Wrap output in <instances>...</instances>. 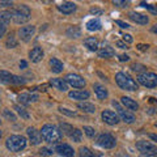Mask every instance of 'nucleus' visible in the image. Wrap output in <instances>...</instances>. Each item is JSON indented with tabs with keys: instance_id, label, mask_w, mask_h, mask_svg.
Segmentation results:
<instances>
[{
	"instance_id": "c85d7f7f",
	"label": "nucleus",
	"mask_w": 157,
	"mask_h": 157,
	"mask_svg": "<svg viewBox=\"0 0 157 157\" xmlns=\"http://www.w3.org/2000/svg\"><path fill=\"white\" fill-rule=\"evenodd\" d=\"M66 34H67V37H70V38H78L81 36V30L78 26H70L66 30Z\"/></svg>"
},
{
	"instance_id": "5701e85b",
	"label": "nucleus",
	"mask_w": 157,
	"mask_h": 157,
	"mask_svg": "<svg viewBox=\"0 0 157 157\" xmlns=\"http://www.w3.org/2000/svg\"><path fill=\"white\" fill-rule=\"evenodd\" d=\"M93 89H94V93L98 100H105V98L109 96V92H107V89L105 86H102L100 84H94L93 85Z\"/></svg>"
},
{
	"instance_id": "b1692460",
	"label": "nucleus",
	"mask_w": 157,
	"mask_h": 157,
	"mask_svg": "<svg viewBox=\"0 0 157 157\" xmlns=\"http://www.w3.org/2000/svg\"><path fill=\"white\" fill-rule=\"evenodd\" d=\"M50 67H51V71L54 73H60L63 70H64V66H63V63L59 60L56 58H51L50 59Z\"/></svg>"
},
{
	"instance_id": "72a5a7b5",
	"label": "nucleus",
	"mask_w": 157,
	"mask_h": 157,
	"mask_svg": "<svg viewBox=\"0 0 157 157\" xmlns=\"http://www.w3.org/2000/svg\"><path fill=\"white\" fill-rule=\"evenodd\" d=\"M58 110L60 111L62 114L67 115V117H76V115H77L73 110H70V109H67V107H63V106H59V109H58Z\"/></svg>"
},
{
	"instance_id": "39448f33",
	"label": "nucleus",
	"mask_w": 157,
	"mask_h": 157,
	"mask_svg": "<svg viewBox=\"0 0 157 157\" xmlns=\"http://www.w3.org/2000/svg\"><path fill=\"white\" fill-rule=\"evenodd\" d=\"M113 104V106L115 107V110H117V114H118V117L121 118L122 121L124 122V123H128V124H131V123H134V122L136 121V118H135V115L132 114V113H130L128 110H126L123 106H122L119 102L118 101H113L111 102Z\"/></svg>"
},
{
	"instance_id": "a878e982",
	"label": "nucleus",
	"mask_w": 157,
	"mask_h": 157,
	"mask_svg": "<svg viewBox=\"0 0 157 157\" xmlns=\"http://www.w3.org/2000/svg\"><path fill=\"white\" fill-rule=\"evenodd\" d=\"M114 55H115V51H114V48L110 47V46H106L98 51V56L102 58V59H110Z\"/></svg>"
},
{
	"instance_id": "f257e3e1",
	"label": "nucleus",
	"mask_w": 157,
	"mask_h": 157,
	"mask_svg": "<svg viewBox=\"0 0 157 157\" xmlns=\"http://www.w3.org/2000/svg\"><path fill=\"white\" fill-rule=\"evenodd\" d=\"M115 82L121 89L127 90V92H135L139 89L137 82L126 72H118L115 75Z\"/></svg>"
},
{
	"instance_id": "09e8293b",
	"label": "nucleus",
	"mask_w": 157,
	"mask_h": 157,
	"mask_svg": "<svg viewBox=\"0 0 157 157\" xmlns=\"http://www.w3.org/2000/svg\"><path fill=\"white\" fill-rule=\"evenodd\" d=\"M26 67H28V63H26L25 60H21V62H20V68H21V70H25Z\"/></svg>"
},
{
	"instance_id": "8fccbe9b",
	"label": "nucleus",
	"mask_w": 157,
	"mask_h": 157,
	"mask_svg": "<svg viewBox=\"0 0 157 157\" xmlns=\"http://www.w3.org/2000/svg\"><path fill=\"white\" fill-rule=\"evenodd\" d=\"M151 32H152V33H155V34H157V24L151 28Z\"/></svg>"
},
{
	"instance_id": "6e6d98bb",
	"label": "nucleus",
	"mask_w": 157,
	"mask_h": 157,
	"mask_svg": "<svg viewBox=\"0 0 157 157\" xmlns=\"http://www.w3.org/2000/svg\"><path fill=\"white\" fill-rule=\"evenodd\" d=\"M2 135H3V134H2V131H0V139H2Z\"/></svg>"
},
{
	"instance_id": "9b49d317",
	"label": "nucleus",
	"mask_w": 157,
	"mask_h": 157,
	"mask_svg": "<svg viewBox=\"0 0 157 157\" xmlns=\"http://www.w3.org/2000/svg\"><path fill=\"white\" fill-rule=\"evenodd\" d=\"M64 80L68 85H71L73 88H84L86 84L84 78L80 75H77V73H68V75H66Z\"/></svg>"
},
{
	"instance_id": "2eb2a0df",
	"label": "nucleus",
	"mask_w": 157,
	"mask_h": 157,
	"mask_svg": "<svg viewBox=\"0 0 157 157\" xmlns=\"http://www.w3.org/2000/svg\"><path fill=\"white\" fill-rule=\"evenodd\" d=\"M54 151L63 157H73L75 156V151H73L72 147L68 145V144H56Z\"/></svg>"
},
{
	"instance_id": "a211bd4d",
	"label": "nucleus",
	"mask_w": 157,
	"mask_h": 157,
	"mask_svg": "<svg viewBox=\"0 0 157 157\" xmlns=\"http://www.w3.org/2000/svg\"><path fill=\"white\" fill-rule=\"evenodd\" d=\"M121 102H122V105H123L127 110H131V111H137V109H139V104L135 101V100H132L131 97H122L121 98Z\"/></svg>"
},
{
	"instance_id": "37998d69",
	"label": "nucleus",
	"mask_w": 157,
	"mask_h": 157,
	"mask_svg": "<svg viewBox=\"0 0 157 157\" xmlns=\"http://www.w3.org/2000/svg\"><path fill=\"white\" fill-rule=\"evenodd\" d=\"M6 30H7L6 25H4V24H2V22H0V37H3L4 34H6Z\"/></svg>"
},
{
	"instance_id": "79ce46f5",
	"label": "nucleus",
	"mask_w": 157,
	"mask_h": 157,
	"mask_svg": "<svg viewBox=\"0 0 157 157\" xmlns=\"http://www.w3.org/2000/svg\"><path fill=\"white\" fill-rule=\"evenodd\" d=\"M117 46L122 48V50H124V48H130L128 46H127V43H124L123 41H117Z\"/></svg>"
},
{
	"instance_id": "dca6fc26",
	"label": "nucleus",
	"mask_w": 157,
	"mask_h": 157,
	"mask_svg": "<svg viewBox=\"0 0 157 157\" xmlns=\"http://www.w3.org/2000/svg\"><path fill=\"white\" fill-rule=\"evenodd\" d=\"M76 4L72 3V2H63L58 6V11L62 12L63 14H71L76 11Z\"/></svg>"
},
{
	"instance_id": "4d7b16f0",
	"label": "nucleus",
	"mask_w": 157,
	"mask_h": 157,
	"mask_svg": "<svg viewBox=\"0 0 157 157\" xmlns=\"http://www.w3.org/2000/svg\"><path fill=\"white\" fill-rule=\"evenodd\" d=\"M155 126H156V127H157V122H156V123H155Z\"/></svg>"
},
{
	"instance_id": "603ef678",
	"label": "nucleus",
	"mask_w": 157,
	"mask_h": 157,
	"mask_svg": "<svg viewBox=\"0 0 157 157\" xmlns=\"http://www.w3.org/2000/svg\"><path fill=\"white\" fill-rule=\"evenodd\" d=\"M115 157H130V156L127 155V153H119V155H117Z\"/></svg>"
},
{
	"instance_id": "6e6552de",
	"label": "nucleus",
	"mask_w": 157,
	"mask_h": 157,
	"mask_svg": "<svg viewBox=\"0 0 157 157\" xmlns=\"http://www.w3.org/2000/svg\"><path fill=\"white\" fill-rule=\"evenodd\" d=\"M96 143L98 147H101V148L111 149L117 145V139L110 134H101V135H98Z\"/></svg>"
},
{
	"instance_id": "864d4df0",
	"label": "nucleus",
	"mask_w": 157,
	"mask_h": 157,
	"mask_svg": "<svg viewBox=\"0 0 157 157\" xmlns=\"http://www.w3.org/2000/svg\"><path fill=\"white\" fill-rule=\"evenodd\" d=\"M140 157H157V155H140Z\"/></svg>"
},
{
	"instance_id": "2f4dec72",
	"label": "nucleus",
	"mask_w": 157,
	"mask_h": 157,
	"mask_svg": "<svg viewBox=\"0 0 157 157\" xmlns=\"http://www.w3.org/2000/svg\"><path fill=\"white\" fill-rule=\"evenodd\" d=\"M78 155H80V157H96V155L89 148H86V147H81L78 149Z\"/></svg>"
},
{
	"instance_id": "6ab92c4d",
	"label": "nucleus",
	"mask_w": 157,
	"mask_h": 157,
	"mask_svg": "<svg viewBox=\"0 0 157 157\" xmlns=\"http://www.w3.org/2000/svg\"><path fill=\"white\" fill-rule=\"evenodd\" d=\"M128 17L132 20L134 22L139 24V25H147L149 22V18L143 13H137V12H131L128 14Z\"/></svg>"
},
{
	"instance_id": "ddd939ff",
	"label": "nucleus",
	"mask_w": 157,
	"mask_h": 157,
	"mask_svg": "<svg viewBox=\"0 0 157 157\" xmlns=\"http://www.w3.org/2000/svg\"><path fill=\"white\" fill-rule=\"evenodd\" d=\"M101 117H102V121L109 126H115L119 123V117H118L117 113L111 111V110H104Z\"/></svg>"
},
{
	"instance_id": "de8ad7c7",
	"label": "nucleus",
	"mask_w": 157,
	"mask_h": 157,
	"mask_svg": "<svg viewBox=\"0 0 157 157\" xmlns=\"http://www.w3.org/2000/svg\"><path fill=\"white\" fill-rule=\"evenodd\" d=\"M13 6L12 2H0V7H11Z\"/></svg>"
},
{
	"instance_id": "f8f14e48",
	"label": "nucleus",
	"mask_w": 157,
	"mask_h": 157,
	"mask_svg": "<svg viewBox=\"0 0 157 157\" xmlns=\"http://www.w3.org/2000/svg\"><path fill=\"white\" fill-rule=\"evenodd\" d=\"M36 33V26L33 25H28V26H22L18 29V37L21 41L24 42H29L32 39V37Z\"/></svg>"
},
{
	"instance_id": "f03ea898",
	"label": "nucleus",
	"mask_w": 157,
	"mask_h": 157,
	"mask_svg": "<svg viewBox=\"0 0 157 157\" xmlns=\"http://www.w3.org/2000/svg\"><path fill=\"white\" fill-rule=\"evenodd\" d=\"M41 135H42V139L47 141V143H52L55 144L58 141L62 140L63 137V132L58 128L56 126H52V124H45L41 130Z\"/></svg>"
},
{
	"instance_id": "e433bc0d",
	"label": "nucleus",
	"mask_w": 157,
	"mask_h": 157,
	"mask_svg": "<svg viewBox=\"0 0 157 157\" xmlns=\"http://www.w3.org/2000/svg\"><path fill=\"white\" fill-rule=\"evenodd\" d=\"M52 149H50V148H46V147H43V148H41V151H39V155L41 156H46V157H48V156H52Z\"/></svg>"
},
{
	"instance_id": "5fc2aeb1",
	"label": "nucleus",
	"mask_w": 157,
	"mask_h": 157,
	"mask_svg": "<svg viewBox=\"0 0 157 157\" xmlns=\"http://www.w3.org/2000/svg\"><path fill=\"white\" fill-rule=\"evenodd\" d=\"M149 101L152 102V104H156V102H157V101H156V98H149Z\"/></svg>"
},
{
	"instance_id": "c03bdc74",
	"label": "nucleus",
	"mask_w": 157,
	"mask_h": 157,
	"mask_svg": "<svg viewBox=\"0 0 157 157\" xmlns=\"http://www.w3.org/2000/svg\"><path fill=\"white\" fill-rule=\"evenodd\" d=\"M119 60L121 62H128L130 60V56L126 55V54H122V55H119Z\"/></svg>"
},
{
	"instance_id": "49530a36",
	"label": "nucleus",
	"mask_w": 157,
	"mask_h": 157,
	"mask_svg": "<svg viewBox=\"0 0 157 157\" xmlns=\"http://www.w3.org/2000/svg\"><path fill=\"white\" fill-rule=\"evenodd\" d=\"M90 13H92V14H101V13H102V9L92 8V9H90Z\"/></svg>"
},
{
	"instance_id": "4be33fe9",
	"label": "nucleus",
	"mask_w": 157,
	"mask_h": 157,
	"mask_svg": "<svg viewBox=\"0 0 157 157\" xmlns=\"http://www.w3.org/2000/svg\"><path fill=\"white\" fill-rule=\"evenodd\" d=\"M70 98H73V100H88L90 96V93L88 90H82V89H78V90H72L68 93Z\"/></svg>"
},
{
	"instance_id": "f704fd0d",
	"label": "nucleus",
	"mask_w": 157,
	"mask_h": 157,
	"mask_svg": "<svg viewBox=\"0 0 157 157\" xmlns=\"http://www.w3.org/2000/svg\"><path fill=\"white\" fill-rule=\"evenodd\" d=\"M82 131L85 132V135L88 137H94V135H96V130L93 128V127H90V126H84Z\"/></svg>"
},
{
	"instance_id": "ea45409f",
	"label": "nucleus",
	"mask_w": 157,
	"mask_h": 157,
	"mask_svg": "<svg viewBox=\"0 0 157 157\" xmlns=\"http://www.w3.org/2000/svg\"><path fill=\"white\" fill-rule=\"evenodd\" d=\"M115 24H117V25H119V28H122V29H130V28H131V26H130L127 22H124V21H121V20H117Z\"/></svg>"
},
{
	"instance_id": "7c9ffc66",
	"label": "nucleus",
	"mask_w": 157,
	"mask_h": 157,
	"mask_svg": "<svg viewBox=\"0 0 157 157\" xmlns=\"http://www.w3.org/2000/svg\"><path fill=\"white\" fill-rule=\"evenodd\" d=\"M14 110H16V113L17 114L21 117V118H24V119H29L30 118V115H29V113L26 111V109H24L22 106H20V105H14Z\"/></svg>"
},
{
	"instance_id": "0eeeda50",
	"label": "nucleus",
	"mask_w": 157,
	"mask_h": 157,
	"mask_svg": "<svg viewBox=\"0 0 157 157\" xmlns=\"http://www.w3.org/2000/svg\"><path fill=\"white\" fill-rule=\"evenodd\" d=\"M60 128L62 131L64 132V134L70 137L71 140H73L75 143H80L81 139H82V132L76 128V127H73L68 123H60Z\"/></svg>"
},
{
	"instance_id": "c9c22d12",
	"label": "nucleus",
	"mask_w": 157,
	"mask_h": 157,
	"mask_svg": "<svg viewBox=\"0 0 157 157\" xmlns=\"http://www.w3.org/2000/svg\"><path fill=\"white\" fill-rule=\"evenodd\" d=\"M3 115L6 117L7 119L12 121V122H14V121H16V115H14L13 113H12L11 110H8V109H4V110H3Z\"/></svg>"
},
{
	"instance_id": "a19ab883",
	"label": "nucleus",
	"mask_w": 157,
	"mask_h": 157,
	"mask_svg": "<svg viewBox=\"0 0 157 157\" xmlns=\"http://www.w3.org/2000/svg\"><path fill=\"white\" fill-rule=\"evenodd\" d=\"M122 37H123V42L124 43H131L132 42V36L131 34H123Z\"/></svg>"
},
{
	"instance_id": "412c9836",
	"label": "nucleus",
	"mask_w": 157,
	"mask_h": 157,
	"mask_svg": "<svg viewBox=\"0 0 157 157\" xmlns=\"http://www.w3.org/2000/svg\"><path fill=\"white\" fill-rule=\"evenodd\" d=\"M50 85H52L55 89L60 90V92H67L68 90V84L66 82L64 78H59V77L51 78V80H50Z\"/></svg>"
},
{
	"instance_id": "9d476101",
	"label": "nucleus",
	"mask_w": 157,
	"mask_h": 157,
	"mask_svg": "<svg viewBox=\"0 0 157 157\" xmlns=\"http://www.w3.org/2000/svg\"><path fill=\"white\" fill-rule=\"evenodd\" d=\"M136 148L140 152V155H157V147L155 144L145 140L136 141Z\"/></svg>"
},
{
	"instance_id": "473e14b6",
	"label": "nucleus",
	"mask_w": 157,
	"mask_h": 157,
	"mask_svg": "<svg viewBox=\"0 0 157 157\" xmlns=\"http://www.w3.org/2000/svg\"><path fill=\"white\" fill-rule=\"evenodd\" d=\"M6 45H7L8 48H14V47H17L18 42L16 41V38H14V34H9V37L7 38Z\"/></svg>"
},
{
	"instance_id": "1a4fd4ad",
	"label": "nucleus",
	"mask_w": 157,
	"mask_h": 157,
	"mask_svg": "<svg viewBox=\"0 0 157 157\" xmlns=\"http://www.w3.org/2000/svg\"><path fill=\"white\" fill-rule=\"evenodd\" d=\"M0 81L4 84H24L25 78L13 75L8 71H0Z\"/></svg>"
},
{
	"instance_id": "58836bf2",
	"label": "nucleus",
	"mask_w": 157,
	"mask_h": 157,
	"mask_svg": "<svg viewBox=\"0 0 157 157\" xmlns=\"http://www.w3.org/2000/svg\"><path fill=\"white\" fill-rule=\"evenodd\" d=\"M113 4H114V6H117V7H127L128 6V2H124V0H114V2H113Z\"/></svg>"
},
{
	"instance_id": "cd10ccee",
	"label": "nucleus",
	"mask_w": 157,
	"mask_h": 157,
	"mask_svg": "<svg viewBox=\"0 0 157 157\" xmlns=\"http://www.w3.org/2000/svg\"><path fill=\"white\" fill-rule=\"evenodd\" d=\"M77 107L80 110H82L84 113H88V114H93V113H96V106L90 104V102H78L77 104Z\"/></svg>"
},
{
	"instance_id": "20e7f679",
	"label": "nucleus",
	"mask_w": 157,
	"mask_h": 157,
	"mask_svg": "<svg viewBox=\"0 0 157 157\" xmlns=\"http://www.w3.org/2000/svg\"><path fill=\"white\" fill-rule=\"evenodd\" d=\"M6 147H7V149H9L11 152H20V151L25 149L26 139L21 135H12L7 139Z\"/></svg>"
},
{
	"instance_id": "c756f323",
	"label": "nucleus",
	"mask_w": 157,
	"mask_h": 157,
	"mask_svg": "<svg viewBox=\"0 0 157 157\" xmlns=\"http://www.w3.org/2000/svg\"><path fill=\"white\" fill-rule=\"evenodd\" d=\"M12 18H13L12 12H9V11H3V12H0V22L4 24V25H7V24L11 22Z\"/></svg>"
},
{
	"instance_id": "aec40b11",
	"label": "nucleus",
	"mask_w": 157,
	"mask_h": 157,
	"mask_svg": "<svg viewBox=\"0 0 157 157\" xmlns=\"http://www.w3.org/2000/svg\"><path fill=\"white\" fill-rule=\"evenodd\" d=\"M38 98V94H34V93H22V94L18 96V101L22 105H29L32 102H37Z\"/></svg>"
},
{
	"instance_id": "3c124183",
	"label": "nucleus",
	"mask_w": 157,
	"mask_h": 157,
	"mask_svg": "<svg viewBox=\"0 0 157 157\" xmlns=\"http://www.w3.org/2000/svg\"><path fill=\"white\" fill-rule=\"evenodd\" d=\"M149 137H151V139L153 140V141H156V143H157V135H155V134H151V135H149Z\"/></svg>"
},
{
	"instance_id": "a18cd8bd",
	"label": "nucleus",
	"mask_w": 157,
	"mask_h": 157,
	"mask_svg": "<svg viewBox=\"0 0 157 157\" xmlns=\"http://www.w3.org/2000/svg\"><path fill=\"white\" fill-rule=\"evenodd\" d=\"M148 45H143V43H140V45H137V48H139L140 51H145V50H148Z\"/></svg>"
},
{
	"instance_id": "393cba45",
	"label": "nucleus",
	"mask_w": 157,
	"mask_h": 157,
	"mask_svg": "<svg viewBox=\"0 0 157 157\" xmlns=\"http://www.w3.org/2000/svg\"><path fill=\"white\" fill-rule=\"evenodd\" d=\"M84 46L90 51H97L98 50V41L94 37H88L84 39Z\"/></svg>"
},
{
	"instance_id": "423d86ee",
	"label": "nucleus",
	"mask_w": 157,
	"mask_h": 157,
	"mask_svg": "<svg viewBox=\"0 0 157 157\" xmlns=\"http://www.w3.org/2000/svg\"><path fill=\"white\" fill-rule=\"evenodd\" d=\"M137 82L145 88H156L157 86V73L153 72H143L137 76Z\"/></svg>"
},
{
	"instance_id": "4c0bfd02",
	"label": "nucleus",
	"mask_w": 157,
	"mask_h": 157,
	"mask_svg": "<svg viewBox=\"0 0 157 157\" xmlns=\"http://www.w3.org/2000/svg\"><path fill=\"white\" fill-rule=\"evenodd\" d=\"M131 70H132V71H135V72H140V71L147 72V71H145V67H144L143 64H136V63L131 66Z\"/></svg>"
},
{
	"instance_id": "f3484780",
	"label": "nucleus",
	"mask_w": 157,
	"mask_h": 157,
	"mask_svg": "<svg viewBox=\"0 0 157 157\" xmlns=\"http://www.w3.org/2000/svg\"><path fill=\"white\" fill-rule=\"evenodd\" d=\"M43 55H45V52H43V50L39 46H36L33 47L30 51H29V58H30V60L33 63H38L41 62L43 59Z\"/></svg>"
},
{
	"instance_id": "7ed1b4c3",
	"label": "nucleus",
	"mask_w": 157,
	"mask_h": 157,
	"mask_svg": "<svg viewBox=\"0 0 157 157\" xmlns=\"http://www.w3.org/2000/svg\"><path fill=\"white\" fill-rule=\"evenodd\" d=\"M12 16H13V21L16 24H25L30 20L32 11L26 4H20V6H17L13 9Z\"/></svg>"
},
{
	"instance_id": "bb28decb",
	"label": "nucleus",
	"mask_w": 157,
	"mask_h": 157,
	"mask_svg": "<svg viewBox=\"0 0 157 157\" xmlns=\"http://www.w3.org/2000/svg\"><path fill=\"white\" fill-rule=\"evenodd\" d=\"M86 29L89 32H97V30H100V29L102 28V24H101V21L98 18H92V20H89V21L86 22Z\"/></svg>"
},
{
	"instance_id": "4468645a",
	"label": "nucleus",
	"mask_w": 157,
	"mask_h": 157,
	"mask_svg": "<svg viewBox=\"0 0 157 157\" xmlns=\"http://www.w3.org/2000/svg\"><path fill=\"white\" fill-rule=\"evenodd\" d=\"M26 134H28V137L30 140V143L33 145H38L42 143V135H41V131H38L37 128L34 127H29L26 130Z\"/></svg>"
}]
</instances>
